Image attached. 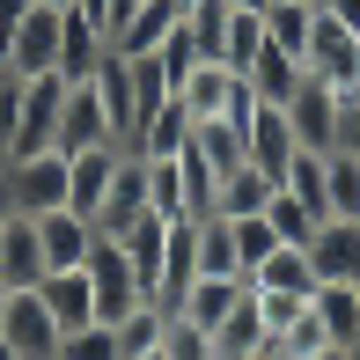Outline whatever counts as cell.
<instances>
[{
  "label": "cell",
  "mask_w": 360,
  "mask_h": 360,
  "mask_svg": "<svg viewBox=\"0 0 360 360\" xmlns=\"http://www.w3.org/2000/svg\"><path fill=\"white\" fill-rule=\"evenodd\" d=\"M287 125H294V147L338 155V147H346V103H338V89L309 74L302 89H294V103H287Z\"/></svg>",
  "instance_id": "6da1fadb"
},
{
  "label": "cell",
  "mask_w": 360,
  "mask_h": 360,
  "mask_svg": "<svg viewBox=\"0 0 360 360\" xmlns=\"http://www.w3.org/2000/svg\"><path fill=\"white\" fill-rule=\"evenodd\" d=\"M8 199H15V214H52V206H67V155L59 147H37V155H8Z\"/></svg>",
  "instance_id": "7a4b0ae2"
},
{
  "label": "cell",
  "mask_w": 360,
  "mask_h": 360,
  "mask_svg": "<svg viewBox=\"0 0 360 360\" xmlns=\"http://www.w3.org/2000/svg\"><path fill=\"white\" fill-rule=\"evenodd\" d=\"M67 89H74L67 74H30V81H22V96H15V133H8V155H37V147H52Z\"/></svg>",
  "instance_id": "3957f363"
},
{
  "label": "cell",
  "mask_w": 360,
  "mask_h": 360,
  "mask_svg": "<svg viewBox=\"0 0 360 360\" xmlns=\"http://www.w3.org/2000/svg\"><path fill=\"white\" fill-rule=\"evenodd\" d=\"M89 287H96V323H125V316L147 302L133 257H125L110 236H96V250H89Z\"/></svg>",
  "instance_id": "277c9868"
},
{
  "label": "cell",
  "mask_w": 360,
  "mask_h": 360,
  "mask_svg": "<svg viewBox=\"0 0 360 360\" xmlns=\"http://www.w3.org/2000/svg\"><path fill=\"white\" fill-rule=\"evenodd\" d=\"M0 338H8L22 360H59V323H52V309H44L37 287H15L8 294V309H0Z\"/></svg>",
  "instance_id": "5b68a950"
},
{
  "label": "cell",
  "mask_w": 360,
  "mask_h": 360,
  "mask_svg": "<svg viewBox=\"0 0 360 360\" xmlns=\"http://www.w3.org/2000/svg\"><path fill=\"white\" fill-rule=\"evenodd\" d=\"M59 22H67V8H30L22 30L8 37L0 74H15V81H30V74H59Z\"/></svg>",
  "instance_id": "8992f818"
},
{
  "label": "cell",
  "mask_w": 360,
  "mask_h": 360,
  "mask_svg": "<svg viewBox=\"0 0 360 360\" xmlns=\"http://www.w3.org/2000/svg\"><path fill=\"white\" fill-rule=\"evenodd\" d=\"M302 250L316 287H360V221H316V236Z\"/></svg>",
  "instance_id": "52a82bcc"
},
{
  "label": "cell",
  "mask_w": 360,
  "mask_h": 360,
  "mask_svg": "<svg viewBox=\"0 0 360 360\" xmlns=\"http://www.w3.org/2000/svg\"><path fill=\"white\" fill-rule=\"evenodd\" d=\"M118 155H125V147H89V155H67V214L103 221L110 184H118Z\"/></svg>",
  "instance_id": "ba28073f"
},
{
  "label": "cell",
  "mask_w": 360,
  "mask_h": 360,
  "mask_svg": "<svg viewBox=\"0 0 360 360\" xmlns=\"http://www.w3.org/2000/svg\"><path fill=\"white\" fill-rule=\"evenodd\" d=\"M89 81H96V103H103V118H110V140H118V147H133V140H140V96H133V59H125V52H103V67H96Z\"/></svg>",
  "instance_id": "9c48e42d"
},
{
  "label": "cell",
  "mask_w": 360,
  "mask_h": 360,
  "mask_svg": "<svg viewBox=\"0 0 360 360\" xmlns=\"http://www.w3.org/2000/svg\"><path fill=\"white\" fill-rule=\"evenodd\" d=\"M59 155H89V147H118L110 140V118H103V103H96V81H74L67 89V103H59V133H52Z\"/></svg>",
  "instance_id": "30bf717a"
},
{
  "label": "cell",
  "mask_w": 360,
  "mask_h": 360,
  "mask_svg": "<svg viewBox=\"0 0 360 360\" xmlns=\"http://www.w3.org/2000/svg\"><path fill=\"white\" fill-rule=\"evenodd\" d=\"M243 155L257 162V169L280 184L287 176V162H294V125H287V110H272V103H250V118H243Z\"/></svg>",
  "instance_id": "8fae6325"
},
{
  "label": "cell",
  "mask_w": 360,
  "mask_h": 360,
  "mask_svg": "<svg viewBox=\"0 0 360 360\" xmlns=\"http://www.w3.org/2000/svg\"><path fill=\"white\" fill-rule=\"evenodd\" d=\"M37 243H44V265L52 272H74V265H89V250H96V221L52 206V214H37Z\"/></svg>",
  "instance_id": "7c38bea8"
},
{
  "label": "cell",
  "mask_w": 360,
  "mask_h": 360,
  "mask_svg": "<svg viewBox=\"0 0 360 360\" xmlns=\"http://www.w3.org/2000/svg\"><path fill=\"white\" fill-rule=\"evenodd\" d=\"M44 272H52V265H44L37 221H30V214H8V221H0V280H8V287H37Z\"/></svg>",
  "instance_id": "4fadbf2b"
},
{
  "label": "cell",
  "mask_w": 360,
  "mask_h": 360,
  "mask_svg": "<svg viewBox=\"0 0 360 360\" xmlns=\"http://www.w3.org/2000/svg\"><path fill=\"white\" fill-rule=\"evenodd\" d=\"M44 294V309H52V323H59V338L81 331V323H96V287H89V265H74V272H44L37 280Z\"/></svg>",
  "instance_id": "5bb4252c"
},
{
  "label": "cell",
  "mask_w": 360,
  "mask_h": 360,
  "mask_svg": "<svg viewBox=\"0 0 360 360\" xmlns=\"http://www.w3.org/2000/svg\"><path fill=\"white\" fill-rule=\"evenodd\" d=\"M214 353L221 360H265L272 353V331H265V316H257V294H243V302L214 323Z\"/></svg>",
  "instance_id": "9a60e30c"
},
{
  "label": "cell",
  "mask_w": 360,
  "mask_h": 360,
  "mask_svg": "<svg viewBox=\"0 0 360 360\" xmlns=\"http://www.w3.org/2000/svg\"><path fill=\"white\" fill-rule=\"evenodd\" d=\"M140 214H147V155L125 147V155H118V184H110V206H103V221H96V236H118V228H133Z\"/></svg>",
  "instance_id": "2e32d148"
},
{
  "label": "cell",
  "mask_w": 360,
  "mask_h": 360,
  "mask_svg": "<svg viewBox=\"0 0 360 360\" xmlns=\"http://www.w3.org/2000/svg\"><path fill=\"white\" fill-rule=\"evenodd\" d=\"M243 81H250V96H257V103L287 110V103H294V89L309 81V67H302L294 52H280V44H265V52L250 59V74H243Z\"/></svg>",
  "instance_id": "e0dca14e"
},
{
  "label": "cell",
  "mask_w": 360,
  "mask_h": 360,
  "mask_svg": "<svg viewBox=\"0 0 360 360\" xmlns=\"http://www.w3.org/2000/svg\"><path fill=\"white\" fill-rule=\"evenodd\" d=\"M176 22H184V8H176V0H140V8L125 15V30L110 37V52H125V59H147V52H155V44L176 30Z\"/></svg>",
  "instance_id": "ac0fdd59"
},
{
  "label": "cell",
  "mask_w": 360,
  "mask_h": 360,
  "mask_svg": "<svg viewBox=\"0 0 360 360\" xmlns=\"http://www.w3.org/2000/svg\"><path fill=\"white\" fill-rule=\"evenodd\" d=\"M103 52H110V37L81 8H67V22H59V74H67V81H89L96 67H103Z\"/></svg>",
  "instance_id": "d6986e66"
},
{
  "label": "cell",
  "mask_w": 360,
  "mask_h": 360,
  "mask_svg": "<svg viewBox=\"0 0 360 360\" xmlns=\"http://www.w3.org/2000/svg\"><path fill=\"white\" fill-rule=\"evenodd\" d=\"M191 155L214 169V184H221L228 169L250 162V155H243V125H236V118H199V125H191Z\"/></svg>",
  "instance_id": "ffe728a7"
},
{
  "label": "cell",
  "mask_w": 360,
  "mask_h": 360,
  "mask_svg": "<svg viewBox=\"0 0 360 360\" xmlns=\"http://www.w3.org/2000/svg\"><path fill=\"white\" fill-rule=\"evenodd\" d=\"M272 176L257 169V162H243V169H228L221 184H214V214H228V221H243V214H265V199H272Z\"/></svg>",
  "instance_id": "44dd1931"
},
{
  "label": "cell",
  "mask_w": 360,
  "mask_h": 360,
  "mask_svg": "<svg viewBox=\"0 0 360 360\" xmlns=\"http://www.w3.org/2000/svg\"><path fill=\"white\" fill-rule=\"evenodd\" d=\"M257 294H316V272H309V250L302 243H280V250L265 257V265L250 272Z\"/></svg>",
  "instance_id": "7402d4cb"
},
{
  "label": "cell",
  "mask_w": 360,
  "mask_h": 360,
  "mask_svg": "<svg viewBox=\"0 0 360 360\" xmlns=\"http://www.w3.org/2000/svg\"><path fill=\"white\" fill-rule=\"evenodd\" d=\"M309 309H316V323H323L331 346H353V353H360V294H353V287H316V294H309Z\"/></svg>",
  "instance_id": "603a6c76"
},
{
  "label": "cell",
  "mask_w": 360,
  "mask_h": 360,
  "mask_svg": "<svg viewBox=\"0 0 360 360\" xmlns=\"http://www.w3.org/2000/svg\"><path fill=\"white\" fill-rule=\"evenodd\" d=\"M323 221H360V162L346 147L323 155Z\"/></svg>",
  "instance_id": "cb8c5ba5"
},
{
  "label": "cell",
  "mask_w": 360,
  "mask_h": 360,
  "mask_svg": "<svg viewBox=\"0 0 360 360\" xmlns=\"http://www.w3.org/2000/svg\"><path fill=\"white\" fill-rule=\"evenodd\" d=\"M265 8H228V37H221V67H236V74H250V59L265 52Z\"/></svg>",
  "instance_id": "d4e9b609"
},
{
  "label": "cell",
  "mask_w": 360,
  "mask_h": 360,
  "mask_svg": "<svg viewBox=\"0 0 360 360\" xmlns=\"http://www.w3.org/2000/svg\"><path fill=\"white\" fill-rule=\"evenodd\" d=\"M191 140V118H184V103H162V110H147V125H140V140H133V155H147V162H162V155H176V147Z\"/></svg>",
  "instance_id": "484cf974"
},
{
  "label": "cell",
  "mask_w": 360,
  "mask_h": 360,
  "mask_svg": "<svg viewBox=\"0 0 360 360\" xmlns=\"http://www.w3.org/2000/svg\"><path fill=\"white\" fill-rule=\"evenodd\" d=\"M243 294H250V280H191V294H184V309H176V316H191L199 331H214Z\"/></svg>",
  "instance_id": "4316f807"
},
{
  "label": "cell",
  "mask_w": 360,
  "mask_h": 360,
  "mask_svg": "<svg viewBox=\"0 0 360 360\" xmlns=\"http://www.w3.org/2000/svg\"><path fill=\"white\" fill-rule=\"evenodd\" d=\"M147 214H155V221H184V214H191V199H184V169H176V155L147 162ZM199 221H206V214H199Z\"/></svg>",
  "instance_id": "83f0119b"
},
{
  "label": "cell",
  "mask_w": 360,
  "mask_h": 360,
  "mask_svg": "<svg viewBox=\"0 0 360 360\" xmlns=\"http://www.w3.org/2000/svg\"><path fill=\"white\" fill-rule=\"evenodd\" d=\"M199 280H243V265H236V236H228L221 214L199 221Z\"/></svg>",
  "instance_id": "f1b7e54d"
},
{
  "label": "cell",
  "mask_w": 360,
  "mask_h": 360,
  "mask_svg": "<svg viewBox=\"0 0 360 360\" xmlns=\"http://www.w3.org/2000/svg\"><path fill=\"white\" fill-rule=\"evenodd\" d=\"M309 22H316V0H272L265 8V37L280 44V52L302 59V44H309Z\"/></svg>",
  "instance_id": "f546056e"
},
{
  "label": "cell",
  "mask_w": 360,
  "mask_h": 360,
  "mask_svg": "<svg viewBox=\"0 0 360 360\" xmlns=\"http://www.w3.org/2000/svg\"><path fill=\"white\" fill-rule=\"evenodd\" d=\"M228 221V214H221ZM228 236H236V265H243V280H250L257 265H265L272 250H280V236H272V221L265 214H243V221H228Z\"/></svg>",
  "instance_id": "4dcf8cb0"
},
{
  "label": "cell",
  "mask_w": 360,
  "mask_h": 360,
  "mask_svg": "<svg viewBox=\"0 0 360 360\" xmlns=\"http://www.w3.org/2000/svg\"><path fill=\"white\" fill-rule=\"evenodd\" d=\"M162 360H221L214 331H199L191 316H162Z\"/></svg>",
  "instance_id": "1f68e13d"
},
{
  "label": "cell",
  "mask_w": 360,
  "mask_h": 360,
  "mask_svg": "<svg viewBox=\"0 0 360 360\" xmlns=\"http://www.w3.org/2000/svg\"><path fill=\"white\" fill-rule=\"evenodd\" d=\"M110 331H118V360H140V353H155V346H162V309H155V302H140L133 316L110 323Z\"/></svg>",
  "instance_id": "d6a6232c"
},
{
  "label": "cell",
  "mask_w": 360,
  "mask_h": 360,
  "mask_svg": "<svg viewBox=\"0 0 360 360\" xmlns=\"http://www.w3.org/2000/svg\"><path fill=\"white\" fill-rule=\"evenodd\" d=\"M265 221H272V236H280V243H309V236H316V214H309V206L294 199L287 184L265 199Z\"/></svg>",
  "instance_id": "836d02e7"
},
{
  "label": "cell",
  "mask_w": 360,
  "mask_h": 360,
  "mask_svg": "<svg viewBox=\"0 0 360 360\" xmlns=\"http://www.w3.org/2000/svg\"><path fill=\"white\" fill-rule=\"evenodd\" d=\"M59 360H118V331L110 323H81L59 338Z\"/></svg>",
  "instance_id": "e575fe53"
},
{
  "label": "cell",
  "mask_w": 360,
  "mask_h": 360,
  "mask_svg": "<svg viewBox=\"0 0 360 360\" xmlns=\"http://www.w3.org/2000/svg\"><path fill=\"white\" fill-rule=\"evenodd\" d=\"M331 338H323V323H316V309H302V316L287 323L280 338H272V353H287V360H309V353H323Z\"/></svg>",
  "instance_id": "d590c367"
},
{
  "label": "cell",
  "mask_w": 360,
  "mask_h": 360,
  "mask_svg": "<svg viewBox=\"0 0 360 360\" xmlns=\"http://www.w3.org/2000/svg\"><path fill=\"white\" fill-rule=\"evenodd\" d=\"M250 294H257V287H250ZM302 309H309V294H257V316H265V331H272V338H280L287 323L302 316Z\"/></svg>",
  "instance_id": "8d00e7d4"
},
{
  "label": "cell",
  "mask_w": 360,
  "mask_h": 360,
  "mask_svg": "<svg viewBox=\"0 0 360 360\" xmlns=\"http://www.w3.org/2000/svg\"><path fill=\"white\" fill-rule=\"evenodd\" d=\"M316 8H323V15H331V22H346V30H353V37H360V0H316Z\"/></svg>",
  "instance_id": "74e56055"
},
{
  "label": "cell",
  "mask_w": 360,
  "mask_h": 360,
  "mask_svg": "<svg viewBox=\"0 0 360 360\" xmlns=\"http://www.w3.org/2000/svg\"><path fill=\"white\" fill-rule=\"evenodd\" d=\"M309 360H360L353 346H323V353H309Z\"/></svg>",
  "instance_id": "f35d334b"
},
{
  "label": "cell",
  "mask_w": 360,
  "mask_h": 360,
  "mask_svg": "<svg viewBox=\"0 0 360 360\" xmlns=\"http://www.w3.org/2000/svg\"><path fill=\"white\" fill-rule=\"evenodd\" d=\"M0 176H8V169H0ZM15 214V199H8V184H0V221H8Z\"/></svg>",
  "instance_id": "ab89813d"
},
{
  "label": "cell",
  "mask_w": 360,
  "mask_h": 360,
  "mask_svg": "<svg viewBox=\"0 0 360 360\" xmlns=\"http://www.w3.org/2000/svg\"><path fill=\"white\" fill-rule=\"evenodd\" d=\"M0 360H22V353H15V346H8V338H0Z\"/></svg>",
  "instance_id": "60d3db41"
},
{
  "label": "cell",
  "mask_w": 360,
  "mask_h": 360,
  "mask_svg": "<svg viewBox=\"0 0 360 360\" xmlns=\"http://www.w3.org/2000/svg\"><path fill=\"white\" fill-rule=\"evenodd\" d=\"M228 8H265V0H228Z\"/></svg>",
  "instance_id": "b9f144b4"
},
{
  "label": "cell",
  "mask_w": 360,
  "mask_h": 360,
  "mask_svg": "<svg viewBox=\"0 0 360 360\" xmlns=\"http://www.w3.org/2000/svg\"><path fill=\"white\" fill-rule=\"evenodd\" d=\"M37 8H74V0H37Z\"/></svg>",
  "instance_id": "7bdbcfd3"
},
{
  "label": "cell",
  "mask_w": 360,
  "mask_h": 360,
  "mask_svg": "<svg viewBox=\"0 0 360 360\" xmlns=\"http://www.w3.org/2000/svg\"><path fill=\"white\" fill-rule=\"evenodd\" d=\"M8 294H15V287H8V280H0V309H8Z\"/></svg>",
  "instance_id": "ee69618b"
},
{
  "label": "cell",
  "mask_w": 360,
  "mask_h": 360,
  "mask_svg": "<svg viewBox=\"0 0 360 360\" xmlns=\"http://www.w3.org/2000/svg\"><path fill=\"white\" fill-rule=\"evenodd\" d=\"M0 169H8V140H0Z\"/></svg>",
  "instance_id": "f6af8a7d"
},
{
  "label": "cell",
  "mask_w": 360,
  "mask_h": 360,
  "mask_svg": "<svg viewBox=\"0 0 360 360\" xmlns=\"http://www.w3.org/2000/svg\"><path fill=\"white\" fill-rule=\"evenodd\" d=\"M176 8H184V15H191V8H199V0H176Z\"/></svg>",
  "instance_id": "bcb514c9"
},
{
  "label": "cell",
  "mask_w": 360,
  "mask_h": 360,
  "mask_svg": "<svg viewBox=\"0 0 360 360\" xmlns=\"http://www.w3.org/2000/svg\"><path fill=\"white\" fill-rule=\"evenodd\" d=\"M140 360H162V346H155V353H140Z\"/></svg>",
  "instance_id": "7dc6e473"
},
{
  "label": "cell",
  "mask_w": 360,
  "mask_h": 360,
  "mask_svg": "<svg viewBox=\"0 0 360 360\" xmlns=\"http://www.w3.org/2000/svg\"><path fill=\"white\" fill-rule=\"evenodd\" d=\"M265 8H272V0H265Z\"/></svg>",
  "instance_id": "c3c4849f"
},
{
  "label": "cell",
  "mask_w": 360,
  "mask_h": 360,
  "mask_svg": "<svg viewBox=\"0 0 360 360\" xmlns=\"http://www.w3.org/2000/svg\"><path fill=\"white\" fill-rule=\"evenodd\" d=\"M353 294H360V287H353Z\"/></svg>",
  "instance_id": "681fc988"
}]
</instances>
